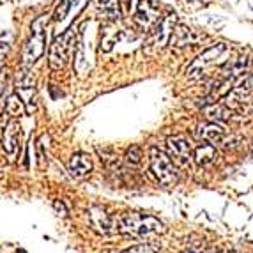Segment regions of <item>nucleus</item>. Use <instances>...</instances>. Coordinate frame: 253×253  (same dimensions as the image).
Here are the masks:
<instances>
[{
	"mask_svg": "<svg viewBox=\"0 0 253 253\" xmlns=\"http://www.w3.org/2000/svg\"><path fill=\"white\" fill-rule=\"evenodd\" d=\"M46 14L36 18L32 23V34L30 39L27 41L25 48H23V66L29 68L32 64H36L42 57L44 50H46V39H44V25H46Z\"/></svg>",
	"mask_w": 253,
	"mask_h": 253,
	"instance_id": "2",
	"label": "nucleus"
},
{
	"mask_svg": "<svg viewBox=\"0 0 253 253\" xmlns=\"http://www.w3.org/2000/svg\"><path fill=\"white\" fill-rule=\"evenodd\" d=\"M115 223H117L119 232L135 237H145L165 232V227L160 219L154 216L142 214V212H126V214L119 216L115 219Z\"/></svg>",
	"mask_w": 253,
	"mask_h": 253,
	"instance_id": "1",
	"label": "nucleus"
},
{
	"mask_svg": "<svg viewBox=\"0 0 253 253\" xmlns=\"http://www.w3.org/2000/svg\"><path fill=\"white\" fill-rule=\"evenodd\" d=\"M16 94L20 96V99L25 105V110H34V96H36V87L34 82H32V76L30 75H21L20 80L16 84Z\"/></svg>",
	"mask_w": 253,
	"mask_h": 253,
	"instance_id": "6",
	"label": "nucleus"
},
{
	"mask_svg": "<svg viewBox=\"0 0 253 253\" xmlns=\"http://www.w3.org/2000/svg\"><path fill=\"white\" fill-rule=\"evenodd\" d=\"M69 7H71V0H60L59 5H57V9H55V13H53V20L62 21L64 18L68 16Z\"/></svg>",
	"mask_w": 253,
	"mask_h": 253,
	"instance_id": "15",
	"label": "nucleus"
},
{
	"mask_svg": "<svg viewBox=\"0 0 253 253\" xmlns=\"http://www.w3.org/2000/svg\"><path fill=\"white\" fill-rule=\"evenodd\" d=\"M195 161L199 165H209L212 163V161L216 160V147L212 144H202L200 147H197V151H195Z\"/></svg>",
	"mask_w": 253,
	"mask_h": 253,
	"instance_id": "13",
	"label": "nucleus"
},
{
	"mask_svg": "<svg viewBox=\"0 0 253 253\" xmlns=\"http://www.w3.org/2000/svg\"><path fill=\"white\" fill-rule=\"evenodd\" d=\"M18 144H20V124L13 119L5 124V129L2 133V147L9 156H13L18 151Z\"/></svg>",
	"mask_w": 253,
	"mask_h": 253,
	"instance_id": "7",
	"label": "nucleus"
},
{
	"mask_svg": "<svg viewBox=\"0 0 253 253\" xmlns=\"http://www.w3.org/2000/svg\"><path fill=\"white\" fill-rule=\"evenodd\" d=\"M89 216H90V223H92L99 232L108 234L110 228L114 227V219L110 218L103 209H99V207H92Z\"/></svg>",
	"mask_w": 253,
	"mask_h": 253,
	"instance_id": "11",
	"label": "nucleus"
},
{
	"mask_svg": "<svg viewBox=\"0 0 253 253\" xmlns=\"http://www.w3.org/2000/svg\"><path fill=\"white\" fill-rule=\"evenodd\" d=\"M169 149L172 151L173 158H175L181 165H190L191 145L184 136H173V138H169Z\"/></svg>",
	"mask_w": 253,
	"mask_h": 253,
	"instance_id": "8",
	"label": "nucleus"
},
{
	"mask_svg": "<svg viewBox=\"0 0 253 253\" xmlns=\"http://www.w3.org/2000/svg\"><path fill=\"white\" fill-rule=\"evenodd\" d=\"M5 110H7V114L13 115V117H20V115H23L27 112L25 105H23V101L20 99L18 94H11V96L7 97V101H5Z\"/></svg>",
	"mask_w": 253,
	"mask_h": 253,
	"instance_id": "14",
	"label": "nucleus"
},
{
	"mask_svg": "<svg viewBox=\"0 0 253 253\" xmlns=\"http://www.w3.org/2000/svg\"><path fill=\"white\" fill-rule=\"evenodd\" d=\"M206 114H207V117H214V119H218V121H223V119L228 117V112L219 105H214L212 108H209Z\"/></svg>",
	"mask_w": 253,
	"mask_h": 253,
	"instance_id": "17",
	"label": "nucleus"
},
{
	"mask_svg": "<svg viewBox=\"0 0 253 253\" xmlns=\"http://www.w3.org/2000/svg\"><path fill=\"white\" fill-rule=\"evenodd\" d=\"M158 252H160V246L158 245H136L124 250L123 253H158Z\"/></svg>",
	"mask_w": 253,
	"mask_h": 253,
	"instance_id": "16",
	"label": "nucleus"
},
{
	"mask_svg": "<svg viewBox=\"0 0 253 253\" xmlns=\"http://www.w3.org/2000/svg\"><path fill=\"white\" fill-rule=\"evenodd\" d=\"M53 206H55V209H57V211L62 212V216L68 214V212H66V207H64V204H62V202H55Z\"/></svg>",
	"mask_w": 253,
	"mask_h": 253,
	"instance_id": "19",
	"label": "nucleus"
},
{
	"mask_svg": "<svg viewBox=\"0 0 253 253\" xmlns=\"http://www.w3.org/2000/svg\"><path fill=\"white\" fill-rule=\"evenodd\" d=\"M140 158H142V151H140V147H136V145H133L126 154L127 163H131V165H138Z\"/></svg>",
	"mask_w": 253,
	"mask_h": 253,
	"instance_id": "18",
	"label": "nucleus"
},
{
	"mask_svg": "<svg viewBox=\"0 0 253 253\" xmlns=\"http://www.w3.org/2000/svg\"><path fill=\"white\" fill-rule=\"evenodd\" d=\"M73 46H75V38H73V30H66L64 34L57 36L53 42L50 44V51H48V64L51 69H62L66 62L69 60L73 53Z\"/></svg>",
	"mask_w": 253,
	"mask_h": 253,
	"instance_id": "3",
	"label": "nucleus"
},
{
	"mask_svg": "<svg viewBox=\"0 0 253 253\" xmlns=\"http://www.w3.org/2000/svg\"><path fill=\"white\" fill-rule=\"evenodd\" d=\"M90 170H92V161L87 154H84V152L73 154L71 161H69V173L73 177H84Z\"/></svg>",
	"mask_w": 253,
	"mask_h": 253,
	"instance_id": "9",
	"label": "nucleus"
},
{
	"mask_svg": "<svg viewBox=\"0 0 253 253\" xmlns=\"http://www.w3.org/2000/svg\"><path fill=\"white\" fill-rule=\"evenodd\" d=\"M199 135L202 140H206L207 144H221L225 138V129L221 126H218L216 123H209V124H204L200 126L199 129Z\"/></svg>",
	"mask_w": 253,
	"mask_h": 253,
	"instance_id": "10",
	"label": "nucleus"
},
{
	"mask_svg": "<svg viewBox=\"0 0 253 253\" xmlns=\"http://www.w3.org/2000/svg\"><path fill=\"white\" fill-rule=\"evenodd\" d=\"M151 170L163 186H172L177 182V170L173 167L172 160L167 152L158 147L151 149Z\"/></svg>",
	"mask_w": 253,
	"mask_h": 253,
	"instance_id": "4",
	"label": "nucleus"
},
{
	"mask_svg": "<svg viewBox=\"0 0 253 253\" xmlns=\"http://www.w3.org/2000/svg\"><path fill=\"white\" fill-rule=\"evenodd\" d=\"M97 7L103 13V16L110 21H115L121 18V5L119 0H97Z\"/></svg>",
	"mask_w": 253,
	"mask_h": 253,
	"instance_id": "12",
	"label": "nucleus"
},
{
	"mask_svg": "<svg viewBox=\"0 0 253 253\" xmlns=\"http://www.w3.org/2000/svg\"><path fill=\"white\" fill-rule=\"evenodd\" d=\"M228 51V46L225 44V42H218V44H214V46H211L209 50L204 51L200 57H197V59L191 62V66L188 68V76L190 78H202V75L206 73L207 68H211V66H214V64H218L219 60H223V55Z\"/></svg>",
	"mask_w": 253,
	"mask_h": 253,
	"instance_id": "5",
	"label": "nucleus"
}]
</instances>
